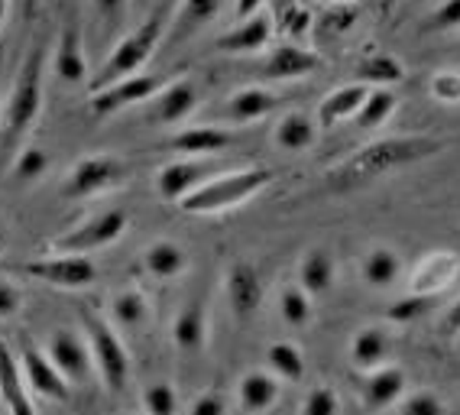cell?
<instances>
[{
    "label": "cell",
    "mask_w": 460,
    "mask_h": 415,
    "mask_svg": "<svg viewBox=\"0 0 460 415\" xmlns=\"http://www.w3.org/2000/svg\"><path fill=\"white\" fill-rule=\"evenodd\" d=\"M127 163L117 156H84L82 163H75V169L62 182V199L68 201H84L94 195H104L111 189H120L127 182Z\"/></svg>",
    "instance_id": "obj_7"
},
{
    "label": "cell",
    "mask_w": 460,
    "mask_h": 415,
    "mask_svg": "<svg viewBox=\"0 0 460 415\" xmlns=\"http://www.w3.org/2000/svg\"><path fill=\"white\" fill-rule=\"evenodd\" d=\"M272 182L270 166H253V169H234V172L211 175L205 185H198L191 195L179 201V211L185 215H224L230 208L243 205L263 191Z\"/></svg>",
    "instance_id": "obj_4"
},
{
    "label": "cell",
    "mask_w": 460,
    "mask_h": 415,
    "mask_svg": "<svg viewBox=\"0 0 460 415\" xmlns=\"http://www.w3.org/2000/svg\"><path fill=\"white\" fill-rule=\"evenodd\" d=\"M428 94L444 104V108H457L460 104V72L454 68H441L435 75L428 78Z\"/></svg>",
    "instance_id": "obj_40"
},
{
    "label": "cell",
    "mask_w": 460,
    "mask_h": 415,
    "mask_svg": "<svg viewBox=\"0 0 460 415\" xmlns=\"http://www.w3.org/2000/svg\"><path fill=\"white\" fill-rule=\"evenodd\" d=\"M318 66H321L318 52L302 49L298 42H282V46H276V49L266 56L263 75L270 78V82H298V78L318 72Z\"/></svg>",
    "instance_id": "obj_17"
},
{
    "label": "cell",
    "mask_w": 460,
    "mask_h": 415,
    "mask_svg": "<svg viewBox=\"0 0 460 415\" xmlns=\"http://www.w3.org/2000/svg\"><path fill=\"white\" fill-rule=\"evenodd\" d=\"M143 269L153 279H175L189 269V253L175 241H156L153 247L143 250Z\"/></svg>",
    "instance_id": "obj_30"
},
{
    "label": "cell",
    "mask_w": 460,
    "mask_h": 415,
    "mask_svg": "<svg viewBox=\"0 0 460 415\" xmlns=\"http://www.w3.org/2000/svg\"><path fill=\"white\" fill-rule=\"evenodd\" d=\"M266 364H270V370L279 376L282 383H302L305 380L302 350H298L296 344H288V340H276V344H270V350H266Z\"/></svg>",
    "instance_id": "obj_35"
},
{
    "label": "cell",
    "mask_w": 460,
    "mask_h": 415,
    "mask_svg": "<svg viewBox=\"0 0 460 415\" xmlns=\"http://www.w3.org/2000/svg\"><path fill=\"white\" fill-rule=\"evenodd\" d=\"M447 143L428 133H409V137H383L373 140L367 146H360L357 153H350L347 159H341L334 169H328L324 182L331 191H354L360 185H370L383 175H393L399 169L419 166L425 159L438 156Z\"/></svg>",
    "instance_id": "obj_1"
},
{
    "label": "cell",
    "mask_w": 460,
    "mask_h": 415,
    "mask_svg": "<svg viewBox=\"0 0 460 415\" xmlns=\"http://www.w3.org/2000/svg\"><path fill=\"white\" fill-rule=\"evenodd\" d=\"M383 4H386V10H389V7H393V4H395V0H383Z\"/></svg>",
    "instance_id": "obj_53"
},
{
    "label": "cell",
    "mask_w": 460,
    "mask_h": 415,
    "mask_svg": "<svg viewBox=\"0 0 460 415\" xmlns=\"http://www.w3.org/2000/svg\"><path fill=\"white\" fill-rule=\"evenodd\" d=\"M82 328H84V338H88L91 358H94L98 380L111 393L127 390V383H130V350L124 348L120 334L111 328L107 318L94 315L91 308H82Z\"/></svg>",
    "instance_id": "obj_5"
},
{
    "label": "cell",
    "mask_w": 460,
    "mask_h": 415,
    "mask_svg": "<svg viewBox=\"0 0 460 415\" xmlns=\"http://www.w3.org/2000/svg\"><path fill=\"white\" fill-rule=\"evenodd\" d=\"M393 358V338L383 324H367L350 338V364L360 374H370L376 366L389 364Z\"/></svg>",
    "instance_id": "obj_20"
},
{
    "label": "cell",
    "mask_w": 460,
    "mask_h": 415,
    "mask_svg": "<svg viewBox=\"0 0 460 415\" xmlns=\"http://www.w3.org/2000/svg\"><path fill=\"white\" fill-rule=\"evenodd\" d=\"M302 409L308 415H337L341 412V399H337V393L331 390V386H314V390L305 396Z\"/></svg>",
    "instance_id": "obj_43"
},
{
    "label": "cell",
    "mask_w": 460,
    "mask_h": 415,
    "mask_svg": "<svg viewBox=\"0 0 460 415\" xmlns=\"http://www.w3.org/2000/svg\"><path fill=\"white\" fill-rule=\"evenodd\" d=\"M282 26H286V33L292 36V40H302V36L312 30V13H308V7H288L286 13H282Z\"/></svg>",
    "instance_id": "obj_46"
},
{
    "label": "cell",
    "mask_w": 460,
    "mask_h": 415,
    "mask_svg": "<svg viewBox=\"0 0 460 415\" xmlns=\"http://www.w3.org/2000/svg\"><path fill=\"white\" fill-rule=\"evenodd\" d=\"M221 4L224 0H181V7L175 10V20L169 26H175V42L189 40L195 36L201 26L211 23L217 13H221Z\"/></svg>",
    "instance_id": "obj_33"
},
{
    "label": "cell",
    "mask_w": 460,
    "mask_h": 415,
    "mask_svg": "<svg viewBox=\"0 0 460 415\" xmlns=\"http://www.w3.org/2000/svg\"><path fill=\"white\" fill-rule=\"evenodd\" d=\"M279 399V376L272 370H250L237 383V402L243 412H266Z\"/></svg>",
    "instance_id": "obj_25"
},
{
    "label": "cell",
    "mask_w": 460,
    "mask_h": 415,
    "mask_svg": "<svg viewBox=\"0 0 460 415\" xmlns=\"http://www.w3.org/2000/svg\"><path fill=\"white\" fill-rule=\"evenodd\" d=\"M224 292H227L230 312L240 318V322H250V318L263 308V276L253 263L247 260H237L230 266L227 276H224Z\"/></svg>",
    "instance_id": "obj_14"
},
{
    "label": "cell",
    "mask_w": 460,
    "mask_h": 415,
    "mask_svg": "<svg viewBox=\"0 0 460 415\" xmlns=\"http://www.w3.org/2000/svg\"><path fill=\"white\" fill-rule=\"evenodd\" d=\"M130 227V215L120 208H107L98 215L84 217L82 225H75L72 231H66L62 237L52 241V250H66V253H94L104 250L111 243H117L124 237V231Z\"/></svg>",
    "instance_id": "obj_8"
},
{
    "label": "cell",
    "mask_w": 460,
    "mask_h": 415,
    "mask_svg": "<svg viewBox=\"0 0 460 415\" xmlns=\"http://www.w3.org/2000/svg\"><path fill=\"white\" fill-rule=\"evenodd\" d=\"M279 312H282V322L286 324L305 328V324H312V318H314L312 296H308L302 286H288V289H282V296H279Z\"/></svg>",
    "instance_id": "obj_38"
},
{
    "label": "cell",
    "mask_w": 460,
    "mask_h": 415,
    "mask_svg": "<svg viewBox=\"0 0 460 415\" xmlns=\"http://www.w3.org/2000/svg\"><path fill=\"white\" fill-rule=\"evenodd\" d=\"M460 279V253L454 250H428L415 263L409 276V292H425V296H444Z\"/></svg>",
    "instance_id": "obj_13"
},
{
    "label": "cell",
    "mask_w": 460,
    "mask_h": 415,
    "mask_svg": "<svg viewBox=\"0 0 460 415\" xmlns=\"http://www.w3.org/2000/svg\"><path fill=\"white\" fill-rule=\"evenodd\" d=\"M127 7H130V0H94V10H98V17L104 20L107 26H117L124 20Z\"/></svg>",
    "instance_id": "obj_48"
},
{
    "label": "cell",
    "mask_w": 460,
    "mask_h": 415,
    "mask_svg": "<svg viewBox=\"0 0 460 415\" xmlns=\"http://www.w3.org/2000/svg\"><path fill=\"white\" fill-rule=\"evenodd\" d=\"M46 354H49L52 364L68 376L72 386H84V383H91V376L98 374V370H94V358H91L88 338L72 331V328H56V331L49 334Z\"/></svg>",
    "instance_id": "obj_10"
},
{
    "label": "cell",
    "mask_w": 460,
    "mask_h": 415,
    "mask_svg": "<svg viewBox=\"0 0 460 415\" xmlns=\"http://www.w3.org/2000/svg\"><path fill=\"white\" fill-rule=\"evenodd\" d=\"M7 7H10V0H0V20L7 17Z\"/></svg>",
    "instance_id": "obj_51"
},
{
    "label": "cell",
    "mask_w": 460,
    "mask_h": 415,
    "mask_svg": "<svg viewBox=\"0 0 460 415\" xmlns=\"http://www.w3.org/2000/svg\"><path fill=\"white\" fill-rule=\"evenodd\" d=\"M395 409H402V412H409V415H441V412H447V402H444L438 393L419 390V393H411L409 399H399Z\"/></svg>",
    "instance_id": "obj_42"
},
{
    "label": "cell",
    "mask_w": 460,
    "mask_h": 415,
    "mask_svg": "<svg viewBox=\"0 0 460 415\" xmlns=\"http://www.w3.org/2000/svg\"><path fill=\"white\" fill-rule=\"evenodd\" d=\"M367 92H370V84H363V82L344 84V88L331 92L328 98L318 104V117H314L321 130H331V127L344 124V120H354V114L360 110L363 98H367Z\"/></svg>",
    "instance_id": "obj_24"
},
{
    "label": "cell",
    "mask_w": 460,
    "mask_h": 415,
    "mask_svg": "<svg viewBox=\"0 0 460 415\" xmlns=\"http://www.w3.org/2000/svg\"><path fill=\"white\" fill-rule=\"evenodd\" d=\"M279 108V98L270 92V88H240L237 94L227 98V117L234 124H253V120H263L266 114Z\"/></svg>",
    "instance_id": "obj_28"
},
{
    "label": "cell",
    "mask_w": 460,
    "mask_h": 415,
    "mask_svg": "<svg viewBox=\"0 0 460 415\" xmlns=\"http://www.w3.org/2000/svg\"><path fill=\"white\" fill-rule=\"evenodd\" d=\"M0 409H7L13 415L36 412L33 399H30V386L23 380V364L4 338H0Z\"/></svg>",
    "instance_id": "obj_16"
},
{
    "label": "cell",
    "mask_w": 460,
    "mask_h": 415,
    "mask_svg": "<svg viewBox=\"0 0 460 415\" xmlns=\"http://www.w3.org/2000/svg\"><path fill=\"white\" fill-rule=\"evenodd\" d=\"M405 386H409V376H405L402 366H376V370H370L367 383H363V406L370 409V412L395 409V402L405 396Z\"/></svg>",
    "instance_id": "obj_19"
},
{
    "label": "cell",
    "mask_w": 460,
    "mask_h": 415,
    "mask_svg": "<svg viewBox=\"0 0 460 415\" xmlns=\"http://www.w3.org/2000/svg\"><path fill=\"white\" fill-rule=\"evenodd\" d=\"M17 273L62 292H78L98 283L94 260H88V253H66V250H52L49 257L26 260V263L17 266Z\"/></svg>",
    "instance_id": "obj_6"
},
{
    "label": "cell",
    "mask_w": 460,
    "mask_h": 415,
    "mask_svg": "<svg viewBox=\"0 0 460 415\" xmlns=\"http://www.w3.org/2000/svg\"><path fill=\"white\" fill-rule=\"evenodd\" d=\"M224 409H227V399H224L221 393H214V390L201 393V396H195L189 402L191 415H221Z\"/></svg>",
    "instance_id": "obj_47"
},
{
    "label": "cell",
    "mask_w": 460,
    "mask_h": 415,
    "mask_svg": "<svg viewBox=\"0 0 460 415\" xmlns=\"http://www.w3.org/2000/svg\"><path fill=\"white\" fill-rule=\"evenodd\" d=\"M42 72H46V49L36 42L26 62L20 66L17 82L7 94V108H4V124H0V169L10 166V159L17 156L23 146V137L36 124L42 110Z\"/></svg>",
    "instance_id": "obj_2"
},
{
    "label": "cell",
    "mask_w": 460,
    "mask_h": 415,
    "mask_svg": "<svg viewBox=\"0 0 460 415\" xmlns=\"http://www.w3.org/2000/svg\"><path fill=\"white\" fill-rule=\"evenodd\" d=\"M444 331H447V334H460V299L454 302L447 312H444Z\"/></svg>",
    "instance_id": "obj_49"
},
{
    "label": "cell",
    "mask_w": 460,
    "mask_h": 415,
    "mask_svg": "<svg viewBox=\"0 0 460 415\" xmlns=\"http://www.w3.org/2000/svg\"><path fill=\"white\" fill-rule=\"evenodd\" d=\"M354 78L363 84H370V88H376V84L393 88V84H399L405 78V66L395 56H389V52H370V56H363L357 62Z\"/></svg>",
    "instance_id": "obj_31"
},
{
    "label": "cell",
    "mask_w": 460,
    "mask_h": 415,
    "mask_svg": "<svg viewBox=\"0 0 460 415\" xmlns=\"http://www.w3.org/2000/svg\"><path fill=\"white\" fill-rule=\"evenodd\" d=\"M334 276H337V263H334V253L324 247H314L308 250L302 260H298V286H302L308 296H324L331 292L334 286Z\"/></svg>",
    "instance_id": "obj_27"
},
{
    "label": "cell",
    "mask_w": 460,
    "mask_h": 415,
    "mask_svg": "<svg viewBox=\"0 0 460 415\" xmlns=\"http://www.w3.org/2000/svg\"><path fill=\"white\" fill-rule=\"evenodd\" d=\"M230 146V133L221 127L201 124V127H185L175 137L165 140V150L179 153V156H214Z\"/></svg>",
    "instance_id": "obj_22"
},
{
    "label": "cell",
    "mask_w": 460,
    "mask_h": 415,
    "mask_svg": "<svg viewBox=\"0 0 460 415\" xmlns=\"http://www.w3.org/2000/svg\"><path fill=\"white\" fill-rule=\"evenodd\" d=\"M318 130L321 127L314 117H308L305 110H292V114H286L279 124H276L272 140H276V146L286 153H302L318 140Z\"/></svg>",
    "instance_id": "obj_29"
},
{
    "label": "cell",
    "mask_w": 460,
    "mask_h": 415,
    "mask_svg": "<svg viewBox=\"0 0 460 415\" xmlns=\"http://www.w3.org/2000/svg\"><path fill=\"white\" fill-rule=\"evenodd\" d=\"M457 340H460V334H457Z\"/></svg>",
    "instance_id": "obj_55"
},
{
    "label": "cell",
    "mask_w": 460,
    "mask_h": 415,
    "mask_svg": "<svg viewBox=\"0 0 460 415\" xmlns=\"http://www.w3.org/2000/svg\"><path fill=\"white\" fill-rule=\"evenodd\" d=\"M395 108H399V98H395L393 88L376 84V88H370L367 98H363L360 110L354 114V124L360 127V130H379V127H386L389 120H393Z\"/></svg>",
    "instance_id": "obj_32"
},
{
    "label": "cell",
    "mask_w": 460,
    "mask_h": 415,
    "mask_svg": "<svg viewBox=\"0 0 460 415\" xmlns=\"http://www.w3.org/2000/svg\"><path fill=\"white\" fill-rule=\"evenodd\" d=\"M363 7L357 0H331L324 13L318 17V36H344L350 33L360 20Z\"/></svg>",
    "instance_id": "obj_36"
},
{
    "label": "cell",
    "mask_w": 460,
    "mask_h": 415,
    "mask_svg": "<svg viewBox=\"0 0 460 415\" xmlns=\"http://www.w3.org/2000/svg\"><path fill=\"white\" fill-rule=\"evenodd\" d=\"M20 308H23V289L7 283V279H0V322L13 318Z\"/></svg>",
    "instance_id": "obj_45"
},
{
    "label": "cell",
    "mask_w": 460,
    "mask_h": 415,
    "mask_svg": "<svg viewBox=\"0 0 460 415\" xmlns=\"http://www.w3.org/2000/svg\"><path fill=\"white\" fill-rule=\"evenodd\" d=\"M20 364H23L30 393L49 399V402H68V399H72V383H68V376L52 364V358L46 350H40L36 344L26 340L23 348H20Z\"/></svg>",
    "instance_id": "obj_11"
},
{
    "label": "cell",
    "mask_w": 460,
    "mask_h": 415,
    "mask_svg": "<svg viewBox=\"0 0 460 415\" xmlns=\"http://www.w3.org/2000/svg\"><path fill=\"white\" fill-rule=\"evenodd\" d=\"M7 169L13 182H36L49 169V153L42 150V146H20V153L10 159Z\"/></svg>",
    "instance_id": "obj_37"
},
{
    "label": "cell",
    "mask_w": 460,
    "mask_h": 415,
    "mask_svg": "<svg viewBox=\"0 0 460 415\" xmlns=\"http://www.w3.org/2000/svg\"><path fill=\"white\" fill-rule=\"evenodd\" d=\"M360 276L363 283L373 286V289H389L402 276V257L386 243H376L360 257Z\"/></svg>",
    "instance_id": "obj_26"
},
{
    "label": "cell",
    "mask_w": 460,
    "mask_h": 415,
    "mask_svg": "<svg viewBox=\"0 0 460 415\" xmlns=\"http://www.w3.org/2000/svg\"><path fill=\"white\" fill-rule=\"evenodd\" d=\"M441 305V296H425V292H409L405 299L393 302V308H389V322H415V318L428 315V312H435V308Z\"/></svg>",
    "instance_id": "obj_39"
},
{
    "label": "cell",
    "mask_w": 460,
    "mask_h": 415,
    "mask_svg": "<svg viewBox=\"0 0 460 415\" xmlns=\"http://www.w3.org/2000/svg\"><path fill=\"white\" fill-rule=\"evenodd\" d=\"M111 318H114L120 328L127 331H137L149 322V299L140 289H120L111 296V305H107Z\"/></svg>",
    "instance_id": "obj_34"
},
{
    "label": "cell",
    "mask_w": 460,
    "mask_h": 415,
    "mask_svg": "<svg viewBox=\"0 0 460 415\" xmlns=\"http://www.w3.org/2000/svg\"><path fill=\"white\" fill-rule=\"evenodd\" d=\"M165 84L163 75H127L120 82L107 84L101 92H91V114L94 117H111L117 110H127V108H137V104H146L153 101V94L159 92Z\"/></svg>",
    "instance_id": "obj_9"
},
{
    "label": "cell",
    "mask_w": 460,
    "mask_h": 415,
    "mask_svg": "<svg viewBox=\"0 0 460 415\" xmlns=\"http://www.w3.org/2000/svg\"><path fill=\"white\" fill-rule=\"evenodd\" d=\"M460 26V0H444L441 7L425 20L428 33H447V30H457Z\"/></svg>",
    "instance_id": "obj_44"
},
{
    "label": "cell",
    "mask_w": 460,
    "mask_h": 415,
    "mask_svg": "<svg viewBox=\"0 0 460 415\" xmlns=\"http://www.w3.org/2000/svg\"><path fill=\"white\" fill-rule=\"evenodd\" d=\"M4 243H7V234H4V225H0V250H4Z\"/></svg>",
    "instance_id": "obj_52"
},
{
    "label": "cell",
    "mask_w": 460,
    "mask_h": 415,
    "mask_svg": "<svg viewBox=\"0 0 460 415\" xmlns=\"http://www.w3.org/2000/svg\"><path fill=\"white\" fill-rule=\"evenodd\" d=\"M26 4H30V10H33V7H36V0H26Z\"/></svg>",
    "instance_id": "obj_54"
},
{
    "label": "cell",
    "mask_w": 460,
    "mask_h": 415,
    "mask_svg": "<svg viewBox=\"0 0 460 415\" xmlns=\"http://www.w3.org/2000/svg\"><path fill=\"white\" fill-rule=\"evenodd\" d=\"M169 13H172V0H163L133 33H127L124 40L117 42L111 56H107V62L98 68V75L91 78V92H101V88L120 82L127 75H137L149 58L156 56L159 42H163L165 30H169Z\"/></svg>",
    "instance_id": "obj_3"
},
{
    "label": "cell",
    "mask_w": 460,
    "mask_h": 415,
    "mask_svg": "<svg viewBox=\"0 0 460 415\" xmlns=\"http://www.w3.org/2000/svg\"><path fill=\"white\" fill-rule=\"evenodd\" d=\"M172 344L181 354H198L208 344V305L205 299H191L172 322Z\"/></svg>",
    "instance_id": "obj_23"
},
{
    "label": "cell",
    "mask_w": 460,
    "mask_h": 415,
    "mask_svg": "<svg viewBox=\"0 0 460 415\" xmlns=\"http://www.w3.org/2000/svg\"><path fill=\"white\" fill-rule=\"evenodd\" d=\"M266 0H237V7H234V13H237V20H247L253 17V13H260V7H263Z\"/></svg>",
    "instance_id": "obj_50"
},
{
    "label": "cell",
    "mask_w": 460,
    "mask_h": 415,
    "mask_svg": "<svg viewBox=\"0 0 460 415\" xmlns=\"http://www.w3.org/2000/svg\"><path fill=\"white\" fill-rule=\"evenodd\" d=\"M52 72L62 84H82L88 78V58H84L82 30L68 23L56 42V56H52Z\"/></svg>",
    "instance_id": "obj_21"
},
{
    "label": "cell",
    "mask_w": 460,
    "mask_h": 415,
    "mask_svg": "<svg viewBox=\"0 0 460 415\" xmlns=\"http://www.w3.org/2000/svg\"><path fill=\"white\" fill-rule=\"evenodd\" d=\"M201 92L191 78H179V82H165L156 94H153V104H149V120L159 127H179L191 110L198 108Z\"/></svg>",
    "instance_id": "obj_15"
},
{
    "label": "cell",
    "mask_w": 460,
    "mask_h": 415,
    "mask_svg": "<svg viewBox=\"0 0 460 415\" xmlns=\"http://www.w3.org/2000/svg\"><path fill=\"white\" fill-rule=\"evenodd\" d=\"M211 175H217V163L211 156H195V159H175L169 166L159 169L156 175V195L169 205H179L185 195L205 185Z\"/></svg>",
    "instance_id": "obj_12"
},
{
    "label": "cell",
    "mask_w": 460,
    "mask_h": 415,
    "mask_svg": "<svg viewBox=\"0 0 460 415\" xmlns=\"http://www.w3.org/2000/svg\"><path fill=\"white\" fill-rule=\"evenodd\" d=\"M140 406L153 415H172L179 409V396H175V386L172 383H153L146 386L140 396Z\"/></svg>",
    "instance_id": "obj_41"
},
{
    "label": "cell",
    "mask_w": 460,
    "mask_h": 415,
    "mask_svg": "<svg viewBox=\"0 0 460 415\" xmlns=\"http://www.w3.org/2000/svg\"><path fill=\"white\" fill-rule=\"evenodd\" d=\"M270 42H272V20L266 13H253L247 20H237V26L230 33H224L221 40L214 42V49L227 52V56H256Z\"/></svg>",
    "instance_id": "obj_18"
}]
</instances>
